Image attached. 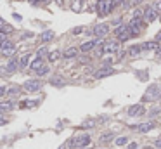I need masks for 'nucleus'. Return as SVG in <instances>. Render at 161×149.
<instances>
[{
  "mask_svg": "<svg viewBox=\"0 0 161 149\" xmlns=\"http://www.w3.org/2000/svg\"><path fill=\"white\" fill-rule=\"evenodd\" d=\"M116 37H118L120 42H125V40H130V38L135 37V35H133V30H132L130 24H121V26L116 28Z\"/></svg>",
  "mask_w": 161,
  "mask_h": 149,
  "instance_id": "obj_1",
  "label": "nucleus"
},
{
  "mask_svg": "<svg viewBox=\"0 0 161 149\" xmlns=\"http://www.w3.org/2000/svg\"><path fill=\"white\" fill-rule=\"evenodd\" d=\"M70 148H87L90 144V137L85 133V135H80V137H76V139H71V140H68L66 142Z\"/></svg>",
  "mask_w": 161,
  "mask_h": 149,
  "instance_id": "obj_2",
  "label": "nucleus"
},
{
  "mask_svg": "<svg viewBox=\"0 0 161 149\" xmlns=\"http://www.w3.org/2000/svg\"><path fill=\"white\" fill-rule=\"evenodd\" d=\"M114 7H116V5H114L113 0H99V4H97V9H99V14H101V16L109 14Z\"/></svg>",
  "mask_w": 161,
  "mask_h": 149,
  "instance_id": "obj_3",
  "label": "nucleus"
},
{
  "mask_svg": "<svg viewBox=\"0 0 161 149\" xmlns=\"http://www.w3.org/2000/svg\"><path fill=\"white\" fill-rule=\"evenodd\" d=\"M42 89V82L40 80H28L24 83V90L26 92H38Z\"/></svg>",
  "mask_w": 161,
  "mask_h": 149,
  "instance_id": "obj_4",
  "label": "nucleus"
},
{
  "mask_svg": "<svg viewBox=\"0 0 161 149\" xmlns=\"http://www.w3.org/2000/svg\"><path fill=\"white\" fill-rule=\"evenodd\" d=\"M107 31H109V24H106V23H101L94 28V35L97 38H104L107 35Z\"/></svg>",
  "mask_w": 161,
  "mask_h": 149,
  "instance_id": "obj_5",
  "label": "nucleus"
},
{
  "mask_svg": "<svg viewBox=\"0 0 161 149\" xmlns=\"http://www.w3.org/2000/svg\"><path fill=\"white\" fill-rule=\"evenodd\" d=\"M161 95V89L158 85H152V87H149L147 89V94L144 95V101H149V99H158Z\"/></svg>",
  "mask_w": 161,
  "mask_h": 149,
  "instance_id": "obj_6",
  "label": "nucleus"
},
{
  "mask_svg": "<svg viewBox=\"0 0 161 149\" xmlns=\"http://www.w3.org/2000/svg\"><path fill=\"white\" fill-rule=\"evenodd\" d=\"M14 52H16V47L12 42H9V40L2 42V56H12Z\"/></svg>",
  "mask_w": 161,
  "mask_h": 149,
  "instance_id": "obj_7",
  "label": "nucleus"
},
{
  "mask_svg": "<svg viewBox=\"0 0 161 149\" xmlns=\"http://www.w3.org/2000/svg\"><path fill=\"white\" fill-rule=\"evenodd\" d=\"M120 50V43L114 42V40H109V42H104V52L106 54H114Z\"/></svg>",
  "mask_w": 161,
  "mask_h": 149,
  "instance_id": "obj_8",
  "label": "nucleus"
},
{
  "mask_svg": "<svg viewBox=\"0 0 161 149\" xmlns=\"http://www.w3.org/2000/svg\"><path fill=\"white\" fill-rule=\"evenodd\" d=\"M144 113H145V109H144L142 104H133L128 108V116H140Z\"/></svg>",
  "mask_w": 161,
  "mask_h": 149,
  "instance_id": "obj_9",
  "label": "nucleus"
},
{
  "mask_svg": "<svg viewBox=\"0 0 161 149\" xmlns=\"http://www.w3.org/2000/svg\"><path fill=\"white\" fill-rule=\"evenodd\" d=\"M102 38H97V40H90V42H85V43H82L80 45V50L82 52H89V50H92V49H95L97 47V43L101 42Z\"/></svg>",
  "mask_w": 161,
  "mask_h": 149,
  "instance_id": "obj_10",
  "label": "nucleus"
},
{
  "mask_svg": "<svg viewBox=\"0 0 161 149\" xmlns=\"http://www.w3.org/2000/svg\"><path fill=\"white\" fill-rule=\"evenodd\" d=\"M130 26L133 30V35H139V31H140V16H133L132 21H130Z\"/></svg>",
  "mask_w": 161,
  "mask_h": 149,
  "instance_id": "obj_11",
  "label": "nucleus"
},
{
  "mask_svg": "<svg viewBox=\"0 0 161 149\" xmlns=\"http://www.w3.org/2000/svg\"><path fill=\"white\" fill-rule=\"evenodd\" d=\"M114 71H113V68H109V66H104L102 70H97L95 71V78H104V76H109V74H113Z\"/></svg>",
  "mask_w": 161,
  "mask_h": 149,
  "instance_id": "obj_12",
  "label": "nucleus"
},
{
  "mask_svg": "<svg viewBox=\"0 0 161 149\" xmlns=\"http://www.w3.org/2000/svg\"><path fill=\"white\" fill-rule=\"evenodd\" d=\"M158 11L156 9H152V7H147L145 9V19H147V23H152L154 19L158 18V14H156Z\"/></svg>",
  "mask_w": 161,
  "mask_h": 149,
  "instance_id": "obj_13",
  "label": "nucleus"
},
{
  "mask_svg": "<svg viewBox=\"0 0 161 149\" xmlns=\"http://www.w3.org/2000/svg\"><path fill=\"white\" fill-rule=\"evenodd\" d=\"M152 128H154V123H152V121H147V123H140V125L137 127V130L142 132V133H145V132H149V130H152Z\"/></svg>",
  "mask_w": 161,
  "mask_h": 149,
  "instance_id": "obj_14",
  "label": "nucleus"
},
{
  "mask_svg": "<svg viewBox=\"0 0 161 149\" xmlns=\"http://www.w3.org/2000/svg\"><path fill=\"white\" fill-rule=\"evenodd\" d=\"M33 71H38V70H42L43 68V57H36L35 61L31 62V66H30Z\"/></svg>",
  "mask_w": 161,
  "mask_h": 149,
  "instance_id": "obj_15",
  "label": "nucleus"
},
{
  "mask_svg": "<svg viewBox=\"0 0 161 149\" xmlns=\"http://www.w3.org/2000/svg\"><path fill=\"white\" fill-rule=\"evenodd\" d=\"M76 54H78V49H74V47H70V49H66L62 52V56L66 59H73V57H76Z\"/></svg>",
  "mask_w": 161,
  "mask_h": 149,
  "instance_id": "obj_16",
  "label": "nucleus"
},
{
  "mask_svg": "<svg viewBox=\"0 0 161 149\" xmlns=\"http://www.w3.org/2000/svg\"><path fill=\"white\" fill-rule=\"evenodd\" d=\"M18 61H16V59H11V61H9V64H7V66H5V71H7V73H12V71H16V70H18Z\"/></svg>",
  "mask_w": 161,
  "mask_h": 149,
  "instance_id": "obj_17",
  "label": "nucleus"
},
{
  "mask_svg": "<svg viewBox=\"0 0 161 149\" xmlns=\"http://www.w3.org/2000/svg\"><path fill=\"white\" fill-rule=\"evenodd\" d=\"M140 50H142V45H132V47L128 49V54H130L132 57H135V56L140 54Z\"/></svg>",
  "mask_w": 161,
  "mask_h": 149,
  "instance_id": "obj_18",
  "label": "nucleus"
},
{
  "mask_svg": "<svg viewBox=\"0 0 161 149\" xmlns=\"http://www.w3.org/2000/svg\"><path fill=\"white\" fill-rule=\"evenodd\" d=\"M42 42H50V40H52L54 38V31L52 30H47V31H43V33H42Z\"/></svg>",
  "mask_w": 161,
  "mask_h": 149,
  "instance_id": "obj_19",
  "label": "nucleus"
},
{
  "mask_svg": "<svg viewBox=\"0 0 161 149\" xmlns=\"http://www.w3.org/2000/svg\"><path fill=\"white\" fill-rule=\"evenodd\" d=\"M142 49H145V50H156L158 49V42H145V43H142Z\"/></svg>",
  "mask_w": 161,
  "mask_h": 149,
  "instance_id": "obj_20",
  "label": "nucleus"
},
{
  "mask_svg": "<svg viewBox=\"0 0 161 149\" xmlns=\"http://www.w3.org/2000/svg\"><path fill=\"white\" fill-rule=\"evenodd\" d=\"M0 109H2V111H9V109H12V102H11V101H4V102L0 104Z\"/></svg>",
  "mask_w": 161,
  "mask_h": 149,
  "instance_id": "obj_21",
  "label": "nucleus"
},
{
  "mask_svg": "<svg viewBox=\"0 0 161 149\" xmlns=\"http://www.w3.org/2000/svg\"><path fill=\"white\" fill-rule=\"evenodd\" d=\"M113 139H114V133H113V132H107V133H104V135L101 137L102 142H109V140H113Z\"/></svg>",
  "mask_w": 161,
  "mask_h": 149,
  "instance_id": "obj_22",
  "label": "nucleus"
},
{
  "mask_svg": "<svg viewBox=\"0 0 161 149\" xmlns=\"http://www.w3.org/2000/svg\"><path fill=\"white\" fill-rule=\"evenodd\" d=\"M28 62H30V54H24V56L21 57V61H19V66H28Z\"/></svg>",
  "mask_w": 161,
  "mask_h": 149,
  "instance_id": "obj_23",
  "label": "nucleus"
},
{
  "mask_svg": "<svg viewBox=\"0 0 161 149\" xmlns=\"http://www.w3.org/2000/svg\"><path fill=\"white\" fill-rule=\"evenodd\" d=\"M59 57H61V54L55 50V52H50V54H49V61H52V62H54V61H57Z\"/></svg>",
  "mask_w": 161,
  "mask_h": 149,
  "instance_id": "obj_24",
  "label": "nucleus"
},
{
  "mask_svg": "<svg viewBox=\"0 0 161 149\" xmlns=\"http://www.w3.org/2000/svg\"><path fill=\"white\" fill-rule=\"evenodd\" d=\"M50 83H52V85H64V80H61L59 76H55V78L50 80Z\"/></svg>",
  "mask_w": 161,
  "mask_h": 149,
  "instance_id": "obj_25",
  "label": "nucleus"
},
{
  "mask_svg": "<svg viewBox=\"0 0 161 149\" xmlns=\"http://www.w3.org/2000/svg\"><path fill=\"white\" fill-rule=\"evenodd\" d=\"M126 142H128L126 137H118V139H116V146H125Z\"/></svg>",
  "mask_w": 161,
  "mask_h": 149,
  "instance_id": "obj_26",
  "label": "nucleus"
},
{
  "mask_svg": "<svg viewBox=\"0 0 161 149\" xmlns=\"http://www.w3.org/2000/svg\"><path fill=\"white\" fill-rule=\"evenodd\" d=\"M36 73L40 74V76H43V74H47V73H49V68H47V66H43V68H42V70H38Z\"/></svg>",
  "mask_w": 161,
  "mask_h": 149,
  "instance_id": "obj_27",
  "label": "nucleus"
},
{
  "mask_svg": "<svg viewBox=\"0 0 161 149\" xmlns=\"http://www.w3.org/2000/svg\"><path fill=\"white\" fill-rule=\"evenodd\" d=\"M43 56H47V49H45V47H42V49L38 50V57H43Z\"/></svg>",
  "mask_w": 161,
  "mask_h": 149,
  "instance_id": "obj_28",
  "label": "nucleus"
},
{
  "mask_svg": "<svg viewBox=\"0 0 161 149\" xmlns=\"http://www.w3.org/2000/svg\"><path fill=\"white\" fill-rule=\"evenodd\" d=\"M9 94H12V95L19 94V87H12V89H9Z\"/></svg>",
  "mask_w": 161,
  "mask_h": 149,
  "instance_id": "obj_29",
  "label": "nucleus"
},
{
  "mask_svg": "<svg viewBox=\"0 0 161 149\" xmlns=\"http://www.w3.org/2000/svg\"><path fill=\"white\" fill-rule=\"evenodd\" d=\"M111 62H113V59H111V57H106V59L102 61V64H104V66H109Z\"/></svg>",
  "mask_w": 161,
  "mask_h": 149,
  "instance_id": "obj_30",
  "label": "nucleus"
},
{
  "mask_svg": "<svg viewBox=\"0 0 161 149\" xmlns=\"http://www.w3.org/2000/svg\"><path fill=\"white\" fill-rule=\"evenodd\" d=\"M82 31H83V28H82V26H78V28H74V30H73V33H74V35H80Z\"/></svg>",
  "mask_w": 161,
  "mask_h": 149,
  "instance_id": "obj_31",
  "label": "nucleus"
},
{
  "mask_svg": "<svg viewBox=\"0 0 161 149\" xmlns=\"http://www.w3.org/2000/svg\"><path fill=\"white\" fill-rule=\"evenodd\" d=\"M154 9H156L158 12H161V0H158V2L154 4Z\"/></svg>",
  "mask_w": 161,
  "mask_h": 149,
  "instance_id": "obj_32",
  "label": "nucleus"
},
{
  "mask_svg": "<svg viewBox=\"0 0 161 149\" xmlns=\"http://www.w3.org/2000/svg\"><path fill=\"white\" fill-rule=\"evenodd\" d=\"M137 148H139V146H137V142H132V144L128 146V149H137Z\"/></svg>",
  "mask_w": 161,
  "mask_h": 149,
  "instance_id": "obj_33",
  "label": "nucleus"
},
{
  "mask_svg": "<svg viewBox=\"0 0 161 149\" xmlns=\"http://www.w3.org/2000/svg\"><path fill=\"white\" fill-rule=\"evenodd\" d=\"M5 94H7V89H5V87H2V89H0V95H5Z\"/></svg>",
  "mask_w": 161,
  "mask_h": 149,
  "instance_id": "obj_34",
  "label": "nucleus"
},
{
  "mask_svg": "<svg viewBox=\"0 0 161 149\" xmlns=\"http://www.w3.org/2000/svg\"><path fill=\"white\" fill-rule=\"evenodd\" d=\"M154 146H156L158 149H161V140H156V142H154Z\"/></svg>",
  "mask_w": 161,
  "mask_h": 149,
  "instance_id": "obj_35",
  "label": "nucleus"
},
{
  "mask_svg": "<svg viewBox=\"0 0 161 149\" xmlns=\"http://www.w3.org/2000/svg\"><path fill=\"white\" fill-rule=\"evenodd\" d=\"M113 2H114V5H120V4H121L123 0H113Z\"/></svg>",
  "mask_w": 161,
  "mask_h": 149,
  "instance_id": "obj_36",
  "label": "nucleus"
},
{
  "mask_svg": "<svg viewBox=\"0 0 161 149\" xmlns=\"http://www.w3.org/2000/svg\"><path fill=\"white\" fill-rule=\"evenodd\" d=\"M160 40H161V31L158 33V35H156V42H160Z\"/></svg>",
  "mask_w": 161,
  "mask_h": 149,
  "instance_id": "obj_37",
  "label": "nucleus"
},
{
  "mask_svg": "<svg viewBox=\"0 0 161 149\" xmlns=\"http://www.w3.org/2000/svg\"><path fill=\"white\" fill-rule=\"evenodd\" d=\"M31 2H33V4H36V2H45V0H31Z\"/></svg>",
  "mask_w": 161,
  "mask_h": 149,
  "instance_id": "obj_38",
  "label": "nucleus"
},
{
  "mask_svg": "<svg viewBox=\"0 0 161 149\" xmlns=\"http://www.w3.org/2000/svg\"><path fill=\"white\" fill-rule=\"evenodd\" d=\"M66 148H68V144H66V146H61L59 149H66Z\"/></svg>",
  "mask_w": 161,
  "mask_h": 149,
  "instance_id": "obj_39",
  "label": "nucleus"
},
{
  "mask_svg": "<svg viewBox=\"0 0 161 149\" xmlns=\"http://www.w3.org/2000/svg\"><path fill=\"white\" fill-rule=\"evenodd\" d=\"M160 54H161V49H160Z\"/></svg>",
  "mask_w": 161,
  "mask_h": 149,
  "instance_id": "obj_40",
  "label": "nucleus"
},
{
  "mask_svg": "<svg viewBox=\"0 0 161 149\" xmlns=\"http://www.w3.org/2000/svg\"><path fill=\"white\" fill-rule=\"evenodd\" d=\"M160 19H161V18H160Z\"/></svg>",
  "mask_w": 161,
  "mask_h": 149,
  "instance_id": "obj_41",
  "label": "nucleus"
}]
</instances>
